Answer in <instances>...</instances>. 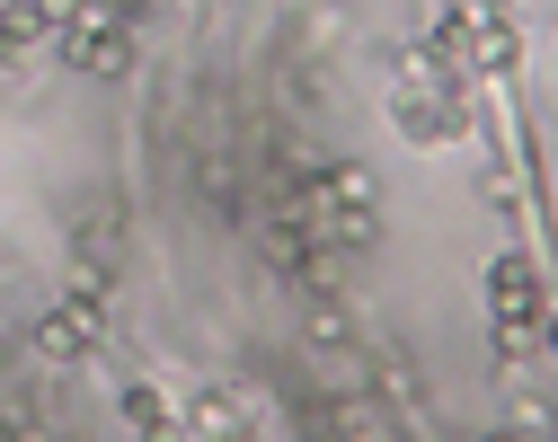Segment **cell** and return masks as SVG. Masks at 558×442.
Returning <instances> with one entry per match:
<instances>
[{
	"label": "cell",
	"instance_id": "5bb4252c",
	"mask_svg": "<svg viewBox=\"0 0 558 442\" xmlns=\"http://www.w3.org/2000/svg\"><path fill=\"white\" fill-rule=\"evenodd\" d=\"M514 433H532V442L549 433V398H541V390H523V398H514Z\"/></svg>",
	"mask_w": 558,
	"mask_h": 442
},
{
	"label": "cell",
	"instance_id": "5b68a950",
	"mask_svg": "<svg viewBox=\"0 0 558 442\" xmlns=\"http://www.w3.org/2000/svg\"><path fill=\"white\" fill-rule=\"evenodd\" d=\"M62 62L116 81V71H133V27H116V19H72V27H62Z\"/></svg>",
	"mask_w": 558,
	"mask_h": 442
},
{
	"label": "cell",
	"instance_id": "9a60e30c",
	"mask_svg": "<svg viewBox=\"0 0 558 442\" xmlns=\"http://www.w3.org/2000/svg\"><path fill=\"white\" fill-rule=\"evenodd\" d=\"M89 10H98V0H36L45 27H72V19H89Z\"/></svg>",
	"mask_w": 558,
	"mask_h": 442
},
{
	"label": "cell",
	"instance_id": "8fae6325",
	"mask_svg": "<svg viewBox=\"0 0 558 442\" xmlns=\"http://www.w3.org/2000/svg\"><path fill=\"white\" fill-rule=\"evenodd\" d=\"M355 345V319L337 310V292H311V354H345Z\"/></svg>",
	"mask_w": 558,
	"mask_h": 442
},
{
	"label": "cell",
	"instance_id": "7c38bea8",
	"mask_svg": "<svg viewBox=\"0 0 558 442\" xmlns=\"http://www.w3.org/2000/svg\"><path fill=\"white\" fill-rule=\"evenodd\" d=\"M124 416H133V433H186V425H178V407H169L151 381H133V390H124Z\"/></svg>",
	"mask_w": 558,
	"mask_h": 442
},
{
	"label": "cell",
	"instance_id": "6da1fadb",
	"mask_svg": "<svg viewBox=\"0 0 558 442\" xmlns=\"http://www.w3.org/2000/svg\"><path fill=\"white\" fill-rule=\"evenodd\" d=\"M248 221H257V248H266V266L284 274V283H302V292H337V257L319 248V231H311V212H302V204L266 195Z\"/></svg>",
	"mask_w": 558,
	"mask_h": 442
},
{
	"label": "cell",
	"instance_id": "52a82bcc",
	"mask_svg": "<svg viewBox=\"0 0 558 442\" xmlns=\"http://www.w3.org/2000/svg\"><path fill=\"white\" fill-rule=\"evenodd\" d=\"M195 186H204V204H214L222 221H248V177H240L231 151H204V160H195Z\"/></svg>",
	"mask_w": 558,
	"mask_h": 442
},
{
	"label": "cell",
	"instance_id": "ba28073f",
	"mask_svg": "<svg viewBox=\"0 0 558 442\" xmlns=\"http://www.w3.org/2000/svg\"><path fill=\"white\" fill-rule=\"evenodd\" d=\"M311 433L373 442V433H399V425H381V407H373V398H355V390H345V398H319V407H311Z\"/></svg>",
	"mask_w": 558,
	"mask_h": 442
},
{
	"label": "cell",
	"instance_id": "3957f363",
	"mask_svg": "<svg viewBox=\"0 0 558 442\" xmlns=\"http://www.w3.org/2000/svg\"><path fill=\"white\" fill-rule=\"evenodd\" d=\"M390 124L416 142V151H444V142L470 133V98L461 89H390Z\"/></svg>",
	"mask_w": 558,
	"mask_h": 442
},
{
	"label": "cell",
	"instance_id": "8992f818",
	"mask_svg": "<svg viewBox=\"0 0 558 442\" xmlns=\"http://www.w3.org/2000/svg\"><path fill=\"white\" fill-rule=\"evenodd\" d=\"M72 248H81V257H98V266H116V257H124V204H116L107 186H89V195H81V212H72Z\"/></svg>",
	"mask_w": 558,
	"mask_h": 442
},
{
	"label": "cell",
	"instance_id": "4fadbf2b",
	"mask_svg": "<svg viewBox=\"0 0 558 442\" xmlns=\"http://www.w3.org/2000/svg\"><path fill=\"white\" fill-rule=\"evenodd\" d=\"M381 381H390V398H399V416H408V425H426V390H416V372H408L399 354H381Z\"/></svg>",
	"mask_w": 558,
	"mask_h": 442
},
{
	"label": "cell",
	"instance_id": "9c48e42d",
	"mask_svg": "<svg viewBox=\"0 0 558 442\" xmlns=\"http://www.w3.org/2000/svg\"><path fill=\"white\" fill-rule=\"evenodd\" d=\"M186 433H257V425H248V390H195Z\"/></svg>",
	"mask_w": 558,
	"mask_h": 442
},
{
	"label": "cell",
	"instance_id": "30bf717a",
	"mask_svg": "<svg viewBox=\"0 0 558 442\" xmlns=\"http://www.w3.org/2000/svg\"><path fill=\"white\" fill-rule=\"evenodd\" d=\"M36 45H45V19H36V0H27V10H0V71H19Z\"/></svg>",
	"mask_w": 558,
	"mask_h": 442
},
{
	"label": "cell",
	"instance_id": "7a4b0ae2",
	"mask_svg": "<svg viewBox=\"0 0 558 442\" xmlns=\"http://www.w3.org/2000/svg\"><path fill=\"white\" fill-rule=\"evenodd\" d=\"M487 319H497V354H506V363L541 345L549 292H541V266H532V257H514V248H506L497 266H487Z\"/></svg>",
	"mask_w": 558,
	"mask_h": 442
},
{
	"label": "cell",
	"instance_id": "277c9868",
	"mask_svg": "<svg viewBox=\"0 0 558 442\" xmlns=\"http://www.w3.org/2000/svg\"><path fill=\"white\" fill-rule=\"evenodd\" d=\"M107 345V302H62V310H45V328H36V354H53V363H89Z\"/></svg>",
	"mask_w": 558,
	"mask_h": 442
}]
</instances>
